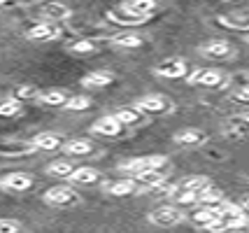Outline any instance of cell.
Segmentation results:
<instances>
[{
  "label": "cell",
  "mask_w": 249,
  "mask_h": 233,
  "mask_svg": "<svg viewBox=\"0 0 249 233\" xmlns=\"http://www.w3.org/2000/svg\"><path fill=\"white\" fill-rule=\"evenodd\" d=\"M182 219H184L182 210H177L173 205H163V208H156L149 212V222L156 226H177Z\"/></svg>",
  "instance_id": "3957f363"
},
{
  "label": "cell",
  "mask_w": 249,
  "mask_h": 233,
  "mask_svg": "<svg viewBox=\"0 0 249 233\" xmlns=\"http://www.w3.org/2000/svg\"><path fill=\"white\" fill-rule=\"evenodd\" d=\"M112 117L119 122L121 128H124V126H133V124L140 122V112L135 110V108H121V110H117Z\"/></svg>",
  "instance_id": "484cf974"
},
{
  "label": "cell",
  "mask_w": 249,
  "mask_h": 233,
  "mask_svg": "<svg viewBox=\"0 0 249 233\" xmlns=\"http://www.w3.org/2000/svg\"><path fill=\"white\" fill-rule=\"evenodd\" d=\"M33 187V178L28 173H10L0 178V189L5 191H28Z\"/></svg>",
  "instance_id": "277c9868"
},
{
  "label": "cell",
  "mask_w": 249,
  "mask_h": 233,
  "mask_svg": "<svg viewBox=\"0 0 249 233\" xmlns=\"http://www.w3.org/2000/svg\"><path fill=\"white\" fill-rule=\"evenodd\" d=\"M156 75L161 77H168V79H177V77H184L186 75V63L179 61V58H170V61H163L159 66L154 68Z\"/></svg>",
  "instance_id": "ba28073f"
},
{
  "label": "cell",
  "mask_w": 249,
  "mask_h": 233,
  "mask_svg": "<svg viewBox=\"0 0 249 233\" xmlns=\"http://www.w3.org/2000/svg\"><path fill=\"white\" fill-rule=\"evenodd\" d=\"M212 187V182H210V178H205V175H194V178H186L182 179L177 187H175V191H186V194H200V191H205V189Z\"/></svg>",
  "instance_id": "30bf717a"
},
{
  "label": "cell",
  "mask_w": 249,
  "mask_h": 233,
  "mask_svg": "<svg viewBox=\"0 0 249 233\" xmlns=\"http://www.w3.org/2000/svg\"><path fill=\"white\" fill-rule=\"evenodd\" d=\"M75 163L72 161H65V159H61V161H52L49 166H47V173L49 175H54V178H70L72 173H75Z\"/></svg>",
  "instance_id": "44dd1931"
},
{
  "label": "cell",
  "mask_w": 249,
  "mask_h": 233,
  "mask_svg": "<svg viewBox=\"0 0 249 233\" xmlns=\"http://www.w3.org/2000/svg\"><path fill=\"white\" fill-rule=\"evenodd\" d=\"M61 33H63V28H61L58 23L44 21V23L33 26V28L26 35H28L31 40H56V37H61Z\"/></svg>",
  "instance_id": "9c48e42d"
},
{
  "label": "cell",
  "mask_w": 249,
  "mask_h": 233,
  "mask_svg": "<svg viewBox=\"0 0 249 233\" xmlns=\"http://www.w3.org/2000/svg\"><path fill=\"white\" fill-rule=\"evenodd\" d=\"M91 133L114 138V135L121 133V126H119V122H117V119L109 114V117H100L98 122H93V126H91Z\"/></svg>",
  "instance_id": "8fae6325"
},
{
  "label": "cell",
  "mask_w": 249,
  "mask_h": 233,
  "mask_svg": "<svg viewBox=\"0 0 249 233\" xmlns=\"http://www.w3.org/2000/svg\"><path fill=\"white\" fill-rule=\"evenodd\" d=\"M112 79H114V75H112L109 70H96V72L84 75L82 87H87V89H103V87L112 84Z\"/></svg>",
  "instance_id": "4fadbf2b"
},
{
  "label": "cell",
  "mask_w": 249,
  "mask_h": 233,
  "mask_svg": "<svg viewBox=\"0 0 249 233\" xmlns=\"http://www.w3.org/2000/svg\"><path fill=\"white\" fill-rule=\"evenodd\" d=\"M107 17H109V21H114V23H126V26H140V23H147L149 19H140V17H133V14H128V12H124V10H109L107 12Z\"/></svg>",
  "instance_id": "603a6c76"
},
{
  "label": "cell",
  "mask_w": 249,
  "mask_h": 233,
  "mask_svg": "<svg viewBox=\"0 0 249 233\" xmlns=\"http://www.w3.org/2000/svg\"><path fill=\"white\" fill-rule=\"evenodd\" d=\"M89 105H91V100H89L87 96H70L68 103H65V108H68V110H72V112L87 110Z\"/></svg>",
  "instance_id": "f1b7e54d"
},
{
  "label": "cell",
  "mask_w": 249,
  "mask_h": 233,
  "mask_svg": "<svg viewBox=\"0 0 249 233\" xmlns=\"http://www.w3.org/2000/svg\"><path fill=\"white\" fill-rule=\"evenodd\" d=\"M105 189L112 196H130L138 191V182L135 179H119V182H109Z\"/></svg>",
  "instance_id": "e0dca14e"
},
{
  "label": "cell",
  "mask_w": 249,
  "mask_h": 233,
  "mask_svg": "<svg viewBox=\"0 0 249 233\" xmlns=\"http://www.w3.org/2000/svg\"><path fill=\"white\" fill-rule=\"evenodd\" d=\"M224 135L226 138H233V140H240L247 135V119L245 117H233L224 124Z\"/></svg>",
  "instance_id": "9a60e30c"
},
{
  "label": "cell",
  "mask_w": 249,
  "mask_h": 233,
  "mask_svg": "<svg viewBox=\"0 0 249 233\" xmlns=\"http://www.w3.org/2000/svg\"><path fill=\"white\" fill-rule=\"evenodd\" d=\"M119 10L128 12L133 17H140V19H149L154 12L159 10V5L154 0H130V2H124Z\"/></svg>",
  "instance_id": "52a82bcc"
},
{
  "label": "cell",
  "mask_w": 249,
  "mask_h": 233,
  "mask_svg": "<svg viewBox=\"0 0 249 233\" xmlns=\"http://www.w3.org/2000/svg\"><path fill=\"white\" fill-rule=\"evenodd\" d=\"M200 54L205 58H228V56L235 54V47L228 45L226 40H212V42H205L200 47Z\"/></svg>",
  "instance_id": "8992f818"
},
{
  "label": "cell",
  "mask_w": 249,
  "mask_h": 233,
  "mask_svg": "<svg viewBox=\"0 0 249 233\" xmlns=\"http://www.w3.org/2000/svg\"><path fill=\"white\" fill-rule=\"evenodd\" d=\"M135 110L138 112H165L170 110V103L163 98V96H144L135 103Z\"/></svg>",
  "instance_id": "7c38bea8"
},
{
  "label": "cell",
  "mask_w": 249,
  "mask_h": 233,
  "mask_svg": "<svg viewBox=\"0 0 249 233\" xmlns=\"http://www.w3.org/2000/svg\"><path fill=\"white\" fill-rule=\"evenodd\" d=\"M37 98L42 100L44 105H65L68 98H70V91H65V89H47V91H42Z\"/></svg>",
  "instance_id": "ffe728a7"
},
{
  "label": "cell",
  "mask_w": 249,
  "mask_h": 233,
  "mask_svg": "<svg viewBox=\"0 0 249 233\" xmlns=\"http://www.w3.org/2000/svg\"><path fill=\"white\" fill-rule=\"evenodd\" d=\"M31 144L35 152H52V149H58V147H61V138L54 133H40L33 138Z\"/></svg>",
  "instance_id": "5bb4252c"
},
{
  "label": "cell",
  "mask_w": 249,
  "mask_h": 233,
  "mask_svg": "<svg viewBox=\"0 0 249 233\" xmlns=\"http://www.w3.org/2000/svg\"><path fill=\"white\" fill-rule=\"evenodd\" d=\"M44 203L56 205V208H70L79 203V194L72 187H52L49 191H44Z\"/></svg>",
  "instance_id": "7a4b0ae2"
},
{
  "label": "cell",
  "mask_w": 249,
  "mask_h": 233,
  "mask_svg": "<svg viewBox=\"0 0 249 233\" xmlns=\"http://www.w3.org/2000/svg\"><path fill=\"white\" fill-rule=\"evenodd\" d=\"M42 14L47 17V19H52V23H56V21L68 19L72 12H70V7H65V5H61V2H49V5H44L42 7Z\"/></svg>",
  "instance_id": "d6986e66"
},
{
  "label": "cell",
  "mask_w": 249,
  "mask_h": 233,
  "mask_svg": "<svg viewBox=\"0 0 249 233\" xmlns=\"http://www.w3.org/2000/svg\"><path fill=\"white\" fill-rule=\"evenodd\" d=\"M21 112V103L19 100H5V103H0V117H17Z\"/></svg>",
  "instance_id": "83f0119b"
},
{
  "label": "cell",
  "mask_w": 249,
  "mask_h": 233,
  "mask_svg": "<svg viewBox=\"0 0 249 233\" xmlns=\"http://www.w3.org/2000/svg\"><path fill=\"white\" fill-rule=\"evenodd\" d=\"M35 152L31 143H0V154L2 156H23Z\"/></svg>",
  "instance_id": "7402d4cb"
},
{
  "label": "cell",
  "mask_w": 249,
  "mask_h": 233,
  "mask_svg": "<svg viewBox=\"0 0 249 233\" xmlns=\"http://www.w3.org/2000/svg\"><path fill=\"white\" fill-rule=\"evenodd\" d=\"M168 178V168H154V170H147V173H142V175H135V182H144V184H149V187H159L163 184V179Z\"/></svg>",
  "instance_id": "ac0fdd59"
},
{
  "label": "cell",
  "mask_w": 249,
  "mask_h": 233,
  "mask_svg": "<svg viewBox=\"0 0 249 233\" xmlns=\"http://www.w3.org/2000/svg\"><path fill=\"white\" fill-rule=\"evenodd\" d=\"M217 21L221 23V26H228V28H238V31H247V28H249L247 19L235 21V19H231V17H217Z\"/></svg>",
  "instance_id": "d6a6232c"
},
{
  "label": "cell",
  "mask_w": 249,
  "mask_h": 233,
  "mask_svg": "<svg viewBox=\"0 0 249 233\" xmlns=\"http://www.w3.org/2000/svg\"><path fill=\"white\" fill-rule=\"evenodd\" d=\"M112 40H114V45L126 47V49H135V47L142 45V37L135 33H119V35H114Z\"/></svg>",
  "instance_id": "4316f807"
},
{
  "label": "cell",
  "mask_w": 249,
  "mask_h": 233,
  "mask_svg": "<svg viewBox=\"0 0 249 233\" xmlns=\"http://www.w3.org/2000/svg\"><path fill=\"white\" fill-rule=\"evenodd\" d=\"M207 231H212V233H221V231H228V226L226 222H221V219H217V222H212L210 226H205Z\"/></svg>",
  "instance_id": "836d02e7"
},
{
  "label": "cell",
  "mask_w": 249,
  "mask_h": 233,
  "mask_svg": "<svg viewBox=\"0 0 249 233\" xmlns=\"http://www.w3.org/2000/svg\"><path fill=\"white\" fill-rule=\"evenodd\" d=\"M40 96V91L35 89V87H19V89L14 91V100H35Z\"/></svg>",
  "instance_id": "f546056e"
},
{
  "label": "cell",
  "mask_w": 249,
  "mask_h": 233,
  "mask_svg": "<svg viewBox=\"0 0 249 233\" xmlns=\"http://www.w3.org/2000/svg\"><path fill=\"white\" fill-rule=\"evenodd\" d=\"M65 154L70 156H87L93 152V144L89 143V140H68V143L63 144Z\"/></svg>",
  "instance_id": "cb8c5ba5"
},
{
  "label": "cell",
  "mask_w": 249,
  "mask_h": 233,
  "mask_svg": "<svg viewBox=\"0 0 249 233\" xmlns=\"http://www.w3.org/2000/svg\"><path fill=\"white\" fill-rule=\"evenodd\" d=\"M163 166H168V159L165 156H142V159H128V161L119 163V170L130 173V175H142L147 170L163 168Z\"/></svg>",
  "instance_id": "6da1fadb"
},
{
  "label": "cell",
  "mask_w": 249,
  "mask_h": 233,
  "mask_svg": "<svg viewBox=\"0 0 249 233\" xmlns=\"http://www.w3.org/2000/svg\"><path fill=\"white\" fill-rule=\"evenodd\" d=\"M96 45L91 42V40H77L70 45V52H75V54H89V52H93Z\"/></svg>",
  "instance_id": "1f68e13d"
},
{
  "label": "cell",
  "mask_w": 249,
  "mask_h": 233,
  "mask_svg": "<svg viewBox=\"0 0 249 233\" xmlns=\"http://www.w3.org/2000/svg\"><path fill=\"white\" fill-rule=\"evenodd\" d=\"M189 84L221 87V84H224V72H221V70H214V68H203V70H196L194 75L189 77Z\"/></svg>",
  "instance_id": "5b68a950"
},
{
  "label": "cell",
  "mask_w": 249,
  "mask_h": 233,
  "mask_svg": "<svg viewBox=\"0 0 249 233\" xmlns=\"http://www.w3.org/2000/svg\"><path fill=\"white\" fill-rule=\"evenodd\" d=\"M175 143L184 144V147H196V144L205 143V133L203 131H196V128H184V131L175 133Z\"/></svg>",
  "instance_id": "2e32d148"
},
{
  "label": "cell",
  "mask_w": 249,
  "mask_h": 233,
  "mask_svg": "<svg viewBox=\"0 0 249 233\" xmlns=\"http://www.w3.org/2000/svg\"><path fill=\"white\" fill-rule=\"evenodd\" d=\"M100 178L98 175V170L96 168H75V173L70 175V182H75V184H91V182H96V179Z\"/></svg>",
  "instance_id": "d4e9b609"
},
{
  "label": "cell",
  "mask_w": 249,
  "mask_h": 233,
  "mask_svg": "<svg viewBox=\"0 0 249 233\" xmlns=\"http://www.w3.org/2000/svg\"><path fill=\"white\" fill-rule=\"evenodd\" d=\"M0 233H21V222L19 219H10V217H2L0 219Z\"/></svg>",
  "instance_id": "4dcf8cb0"
}]
</instances>
